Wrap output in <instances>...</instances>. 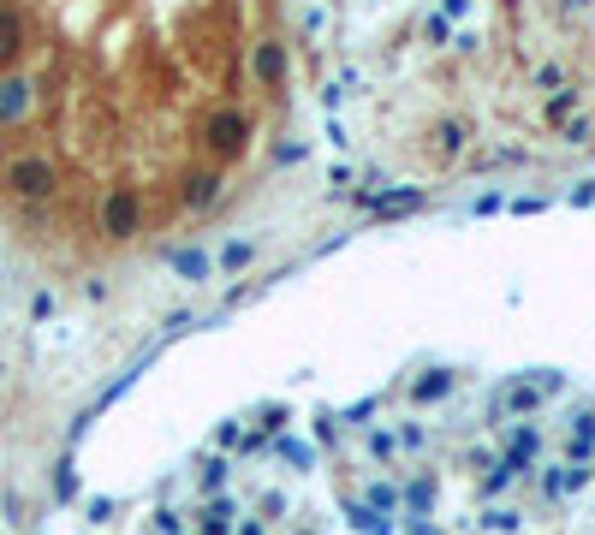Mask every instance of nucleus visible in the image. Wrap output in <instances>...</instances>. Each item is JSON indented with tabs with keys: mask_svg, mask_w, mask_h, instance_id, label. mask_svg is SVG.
Masks as SVG:
<instances>
[{
	"mask_svg": "<svg viewBox=\"0 0 595 535\" xmlns=\"http://www.w3.org/2000/svg\"><path fill=\"white\" fill-rule=\"evenodd\" d=\"M6 184H13V197H24V202H48L60 191V173H54L48 155H18L13 167H6Z\"/></svg>",
	"mask_w": 595,
	"mask_h": 535,
	"instance_id": "obj_1",
	"label": "nucleus"
},
{
	"mask_svg": "<svg viewBox=\"0 0 595 535\" xmlns=\"http://www.w3.org/2000/svg\"><path fill=\"white\" fill-rule=\"evenodd\" d=\"M101 226H108L114 239L137 232V197H131L126 184H119V191H108V202H101Z\"/></svg>",
	"mask_w": 595,
	"mask_h": 535,
	"instance_id": "obj_2",
	"label": "nucleus"
},
{
	"mask_svg": "<svg viewBox=\"0 0 595 535\" xmlns=\"http://www.w3.org/2000/svg\"><path fill=\"white\" fill-rule=\"evenodd\" d=\"M24 108H30V84L24 78H0V126L24 119Z\"/></svg>",
	"mask_w": 595,
	"mask_h": 535,
	"instance_id": "obj_3",
	"label": "nucleus"
},
{
	"mask_svg": "<svg viewBox=\"0 0 595 535\" xmlns=\"http://www.w3.org/2000/svg\"><path fill=\"white\" fill-rule=\"evenodd\" d=\"M18 36H24V30H18V18H13V6H0V66H6V60L18 54Z\"/></svg>",
	"mask_w": 595,
	"mask_h": 535,
	"instance_id": "obj_4",
	"label": "nucleus"
}]
</instances>
